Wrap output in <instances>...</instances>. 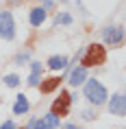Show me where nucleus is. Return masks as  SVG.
Listing matches in <instances>:
<instances>
[{
	"instance_id": "f257e3e1",
	"label": "nucleus",
	"mask_w": 126,
	"mask_h": 129,
	"mask_svg": "<svg viewBox=\"0 0 126 129\" xmlns=\"http://www.w3.org/2000/svg\"><path fill=\"white\" fill-rule=\"evenodd\" d=\"M83 94H85V99L91 103V105H96V107H98V105H104L106 99H109L106 88L98 81V79H87L85 88H83Z\"/></svg>"
},
{
	"instance_id": "f03ea898",
	"label": "nucleus",
	"mask_w": 126,
	"mask_h": 129,
	"mask_svg": "<svg viewBox=\"0 0 126 129\" xmlns=\"http://www.w3.org/2000/svg\"><path fill=\"white\" fill-rule=\"evenodd\" d=\"M106 61V48L102 44H89L87 50L83 53V68H93V66H102Z\"/></svg>"
},
{
	"instance_id": "7ed1b4c3",
	"label": "nucleus",
	"mask_w": 126,
	"mask_h": 129,
	"mask_svg": "<svg viewBox=\"0 0 126 129\" xmlns=\"http://www.w3.org/2000/svg\"><path fill=\"white\" fill-rule=\"evenodd\" d=\"M0 37L9 42L15 37V20L11 11H0Z\"/></svg>"
},
{
	"instance_id": "20e7f679",
	"label": "nucleus",
	"mask_w": 126,
	"mask_h": 129,
	"mask_svg": "<svg viewBox=\"0 0 126 129\" xmlns=\"http://www.w3.org/2000/svg\"><path fill=\"white\" fill-rule=\"evenodd\" d=\"M70 105H72V94L70 92H61L59 99H54L52 101V109H50V114H54L57 118H61V116H67V112H70Z\"/></svg>"
},
{
	"instance_id": "39448f33",
	"label": "nucleus",
	"mask_w": 126,
	"mask_h": 129,
	"mask_svg": "<svg viewBox=\"0 0 126 129\" xmlns=\"http://www.w3.org/2000/svg\"><path fill=\"white\" fill-rule=\"evenodd\" d=\"M102 40H104V44H109V46H117V44H122V40H124V28L122 26L102 28Z\"/></svg>"
},
{
	"instance_id": "423d86ee",
	"label": "nucleus",
	"mask_w": 126,
	"mask_h": 129,
	"mask_svg": "<svg viewBox=\"0 0 126 129\" xmlns=\"http://www.w3.org/2000/svg\"><path fill=\"white\" fill-rule=\"evenodd\" d=\"M109 112H111L113 116H122L126 114V99L122 92H117V94H113L111 96V101H109Z\"/></svg>"
},
{
	"instance_id": "0eeeda50",
	"label": "nucleus",
	"mask_w": 126,
	"mask_h": 129,
	"mask_svg": "<svg viewBox=\"0 0 126 129\" xmlns=\"http://www.w3.org/2000/svg\"><path fill=\"white\" fill-rule=\"evenodd\" d=\"M46 18H48V11L44 7H35V9H31V15H28V22L33 24V26H41L44 22H46Z\"/></svg>"
},
{
	"instance_id": "6e6552de",
	"label": "nucleus",
	"mask_w": 126,
	"mask_h": 129,
	"mask_svg": "<svg viewBox=\"0 0 126 129\" xmlns=\"http://www.w3.org/2000/svg\"><path fill=\"white\" fill-rule=\"evenodd\" d=\"M85 81H87V70L83 66H76V68L70 70V83H72L74 88L76 85H83Z\"/></svg>"
},
{
	"instance_id": "1a4fd4ad",
	"label": "nucleus",
	"mask_w": 126,
	"mask_h": 129,
	"mask_svg": "<svg viewBox=\"0 0 126 129\" xmlns=\"http://www.w3.org/2000/svg\"><path fill=\"white\" fill-rule=\"evenodd\" d=\"M63 81L61 77H50V79H44V81L37 85V88L41 90V94H50V92H54V90L59 88V83Z\"/></svg>"
},
{
	"instance_id": "9d476101",
	"label": "nucleus",
	"mask_w": 126,
	"mask_h": 129,
	"mask_svg": "<svg viewBox=\"0 0 126 129\" xmlns=\"http://www.w3.org/2000/svg\"><path fill=\"white\" fill-rule=\"evenodd\" d=\"M67 61L70 59H67L65 55H52V57L48 59V68L50 70H65L67 66H70Z\"/></svg>"
},
{
	"instance_id": "9b49d317",
	"label": "nucleus",
	"mask_w": 126,
	"mask_h": 129,
	"mask_svg": "<svg viewBox=\"0 0 126 129\" xmlns=\"http://www.w3.org/2000/svg\"><path fill=\"white\" fill-rule=\"evenodd\" d=\"M31 109V103H28V99L24 94H18L15 96V105H13V114H18V116H24Z\"/></svg>"
},
{
	"instance_id": "f8f14e48",
	"label": "nucleus",
	"mask_w": 126,
	"mask_h": 129,
	"mask_svg": "<svg viewBox=\"0 0 126 129\" xmlns=\"http://www.w3.org/2000/svg\"><path fill=\"white\" fill-rule=\"evenodd\" d=\"M41 63L39 61H31V77H28V85L37 88L39 85V79H41Z\"/></svg>"
},
{
	"instance_id": "ddd939ff",
	"label": "nucleus",
	"mask_w": 126,
	"mask_h": 129,
	"mask_svg": "<svg viewBox=\"0 0 126 129\" xmlns=\"http://www.w3.org/2000/svg\"><path fill=\"white\" fill-rule=\"evenodd\" d=\"M2 81L7 83L9 88H18V85H20V77H18V75H5Z\"/></svg>"
},
{
	"instance_id": "4468645a",
	"label": "nucleus",
	"mask_w": 126,
	"mask_h": 129,
	"mask_svg": "<svg viewBox=\"0 0 126 129\" xmlns=\"http://www.w3.org/2000/svg\"><path fill=\"white\" fill-rule=\"evenodd\" d=\"M54 22H57V24H72V15L70 13H57Z\"/></svg>"
},
{
	"instance_id": "2eb2a0df",
	"label": "nucleus",
	"mask_w": 126,
	"mask_h": 129,
	"mask_svg": "<svg viewBox=\"0 0 126 129\" xmlns=\"http://www.w3.org/2000/svg\"><path fill=\"white\" fill-rule=\"evenodd\" d=\"M28 59H31V53L26 50V53H20L18 57H15V63H20V66H24V61H28Z\"/></svg>"
},
{
	"instance_id": "dca6fc26",
	"label": "nucleus",
	"mask_w": 126,
	"mask_h": 129,
	"mask_svg": "<svg viewBox=\"0 0 126 129\" xmlns=\"http://www.w3.org/2000/svg\"><path fill=\"white\" fill-rule=\"evenodd\" d=\"M0 129H18V125H15L13 120H5L2 125H0Z\"/></svg>"
},
{
	"instance_id": "f3484780",
	"label": "nucleus",
	"mask_w": 126,
	"mask_h": 129,
	"mask_svg": "<svg viewBox=\"0 0 126 129\" xmlns=\"http://www.w3.org/2000/svg\"><path fill=\"white\" fill-rule=\"evenodd\" d=\"M83 118H85V120H91V118H96V114H91V112H83Z\"/></svg>"
},
{
	"instance_id": "a211bd4d",
	"label": "nucleus",
	"mask_w": 126,
	"mask_h": 129,
	"mask_svg": "<svg viewBox=\"0 0 126 129\" xmlns=\"http://www.w3.org/2000/svg\"><path fill=\"white\" fill-rule=\"evenodd\" d=\"M63 129H83V127H78V125H74V122H67V125H63Z\"/></svg>"
},
{
	"instance_id": "6ab92c4d",
	"label": "nucleus",
	"mask_w": 126,
	"mask_h": 129,
	"mask_svg": "<svg viewBox=\"0 0 126 129\" xmlns=\"http://www.w3.org/2000/svg\"><path fill=\"white\" fill-rule=\"evenodd\" d=\"M61 2H65V0H61Z\"/></svg>"
},
{
	"instance_id": "aec40b11",
	"label": "nucleus",
	"mask_w": 126,
	"mask_h": 129,
	"mask_svg": "<svg viewBox=\"0 0 126 129\" xmlns=\"http://www.w3.org/2000/svg\"><path fill=\"white\" fill-rule=\"evenodd\" d=\"M22 129H26V127H22Z\"/></svg>"
}]
</instances>
